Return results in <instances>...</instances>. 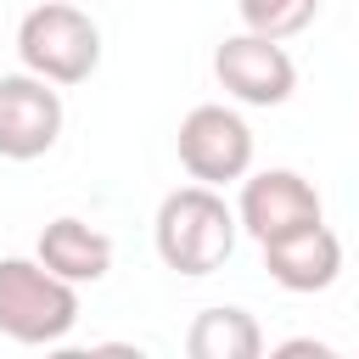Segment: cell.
<instances>
[{
	"instance_id": "cell-1",
	"label": "cell",
	"mask_w": 359,
	"mask_h": 359,
	"mask_svg": "<svg viewBox=\"0 0 359 359\" xmlns=\"http://www.w3.org/2000/svg\"><path fill=\"white\" fill-rule=\"evenodd\" d=\"M236 208L219 196V185H180L157 202V219H151V241H157V258L174 269V275H213L230 252H236Z\"/></svg>"
},
{
	"instance_id": "cell-2",
	"label": "cell",
	"mask_w": 359,
	"mask_h": 359,
	"mask_svg": "<svg viewBox=\"0 0 359 359\" xmlns=\"http://www.w3.org/2000/svg\"><path fill=\"white\" fill-rule=\"evenodd\" d=\"M79 325V286L39 258H0V337L22 348L62 342Z\"/></svg>"
},
{
	"instance_id": "cell-3",
	"label": "cell",
	"mask_w": 359,
	"mask_h": 359,
	"mask_svg": "<svg viewBox=\"0 0 359 359\" xmlns=\"http://www.w3.org/2000/svg\"><path fill=\"white\" fill-rule=\"evenodd\" d=\"M17 56L50 84H84L101 67V28L73 0H45L17 22Z\"/></svg>"
},
{
	"instance_id": "cell-4",
	"label": "cell",
	"mask_w": 359,
	"mask_h": 359,
	"mask_svg": "<svg viewBox=\"0 0 359 359\" xmlns=\"http://www.w3.org/2000/svg\"><path fill=\"white\" fill-rule=\"evenodd\" d=\"M174 151H180V168L202 185H230L252 174V129L236 107H219V101H202L180 118Z\"/></svg>"
},
{
	"instance_id": "cell-5",
	"label": "cell",
	"mask_w": 359,
	"mask_h": 359,
	"mask_svg": "<svg viewBox=\"0 0 359 359\" xmlns=\"http://www.w3.org/2000/svg\"><path fill=\"white\" fill-rule=\"evenodd\" d=\"M213 73L241 107H280L297 90V62L286 56V45L269 34H252V28L230 34L213 50Z\"/></svg>"
},
{
	"instance_id": "cell-6",
	"label": "cell",
	"mask_w": 359,
	"mask_h": 359,
	"mask_svg": "<svg viewBox=\"0 0 359 359\" xmlns=\"http://www.w3.org/2000/svg\"><path fill=\"white\" fill-rule=\"evenodd\" d=\"M62 140V95L39 73H6L0 79V157L34 163Z\"/></svg>"
},
{
	"instance_id": "cell-7",
	"label": "cell",
	"mask_w": 359,
	"mask_h": 359,
	"mask_svg": "<svg viewBox=\"0 0 359 359\" xmlns=\"http://www.w3.org/2000/svg\"><path fill=\"white\" fill-rule=\"evenodd\" d=\"M241 230L264 247L275 236H292L303 224H320V191L297 174V168H258L241 180V202H236Z\"/></svg>"
},
{
	"instance_id": "cell-8",
	"label": "cell",
	"mask_w": 359,
	"mask_h": 359,
	"mask_svg": "<svg viewBox=\"0 0 359 359\" xmlns=\"http://www.w3.org/2000/svg\"><path fill=\"white\" fill-rule=\"evenodd\" d=\"M264 269L286 292H325L342 275V241H337V230L325 219L320 224H303L292 236L264 241Z\"/></svg>"
},
{
	"instance_id": "cell-9",
	"label": "cell",
	"mask_w": 359,
	"mask_h": 359,
	"mask_svg": "<svg viewBox=\"0 0 359 359\" xmlns=\"http://www.w3.org/2000/svg\"><path fill=\"white\" fill-rule=\"evenodd\" d=\"M34 258H39L45 269H56L62 280H73V286H84V280L95 286V280H107V269H112V241H107L95 224L62 213V219H50V224L39 230Z\"/></svg>"
},
{
	"instance_id": "cell-10",
	"label": "cell",
	"mask_w": 359,
	"mask_h": 359,
	"mask_svg": "<svg viewBox=\"0 0 359 359\" xmlns=\"http://www.w3.org/2000/svg\"><path fill=\"white\" fill-rule=\"evenodd\" d=\"M191 359H258L264 353V331L247 309H202L191 320V337H185Z\"/></svg>"
},
{
	"instance_id": "cell-11",
	"label": "cell",
	"mask_w": 359,
	"mask_h": 359,
	"mask_svg": "<svg viewBox=\"0 0 359 359\" xmlns=\"http://www.w3.org/2000/svg\"><path fill=\"white\" fill-rule=\"evenodd\" d=\"M236 11H241V28L269 34V39H292L320 17V0H236Z\"/></svg>"
},
{
	"instance_id": "cell-12",
	"label": "cell",
	"mask_w": 359,
	"mask_h": 359,
	"mask_svg": "<svg viewBox=\"0 0 359 359\" xmlns=\"http://www.w3.org/2000/svg\"><path fill=\"white\" fill-rule=\"evenodd\" d=\"M275 353H280V359H292V353H314V359H331V342H314V337H292V342H280Z\"/></svg>"
}]
</instances>
